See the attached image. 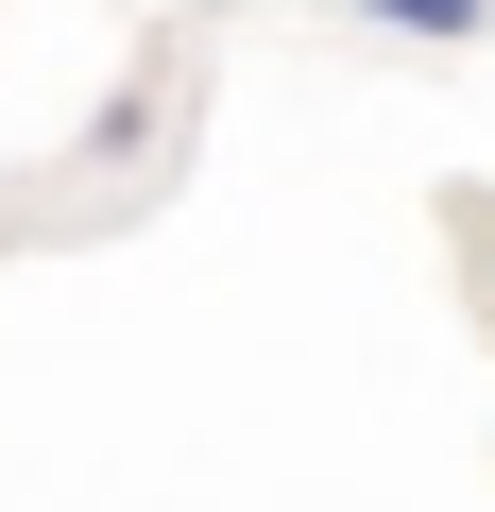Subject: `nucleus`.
<instances>
[{
    "instance_id": "obj_1",
    "label": "nucleus",
    "mask_w": 495,
    "mask_h": 512,
    "mask_svg": "<svg viewBox=\"0 0 495 512\" xmlns=\"http://www.w3.org/2000/svg\"><path fill=\"white\" fill-rule=\"evenodd\" d=\"M393 35H478V0H376Z\"/></svg>"
}]
</instances>
